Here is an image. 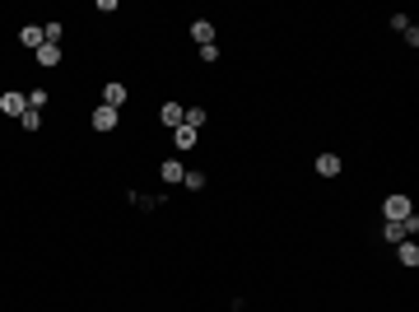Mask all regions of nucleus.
Returning <instances> with one entry per match:
<instances>
[{
	"label": "nucleus",
	"mask_w": 419,
	"mask_h": 312,
	"mask_svg": "<svg viewBox=\"0 0 419 312\" xmlns=\"http://www.w3.org/2000/svg\"><path fill=\"white\" fill-rule=\"evenodd\" d=\"M89 126L108 136V131H117V126H122V112H117V108H103V103H98V108L89 112Z\"/></svg>",
	"instance_id": "nucleus-3"
},
{
	"label": "nucleus",
	"mask_w": 419,
	"mask_h": 312,
	"mask_svg": "<svg viewBox=\"0 0 419 312\" xmlns=\"http://www.w3.org/2000/svg\"><path fill=\"white\" fill-rule=\"evenodd\" d=\"M196 140H201V131H191V126H177V131H172V145H177L182 154H191V149H196Z\"/></svg>",
	"instance_id": "nucleus-9"
},
{
	"label": "nucleus",
	"mask_w": 419,
	"mask_h": 312,
	"mask_svg": "<svg viewBox=\"0 0 419 312\" xmlns=\"http://www.w3.org/2000/svg\"><path fill=\"white\" fill-rule=\"evenodd\" d=\"M182 187H186V191H205V172H201V168H186Z\"/></svg>",
	"instance_id": "nucleus-13"
},
{
	"label": "nucleus",
	"mask_w": 419,
	"mask_h": 312,
	"mask_svg": "<svg viewBox=\"0 0 419 312\" xmlns=\"http://www.w3.org/2000/svg\"><path fill=\"white\" fill-rule=\"evenodd\" d=\"M182 117H186V108H182V103H163V108H158V122H163V126H172V131L182 126Z\"/></svg>",
	"instance_id": "nucleus-12"
},
{
	"label": "nucleus",
	"mask_w": 419,
	"mask_h": 312,
	"mask_svg": "<svg viewBox=\"0 0 419 312\" xmlns=\"http://www.w3.org/2000/svg\"><path fill=\"white\" fill-rule=\"evenodd\" d=\"M42 33H47V42H56V47H61V33H65V24H56V19H51V24H42Z\"/></svg>",
	"instance_id": "nucleus-17"
},
{
	"label": "nucleus",
	"mask_w": 419,
	"mask_h": 312,
	"mask_svg": "<svg viewBox=\"0 0 419 312\" xmlns=\"http://www.w3.org/2000/svg\"><path fill=\"white\" fill-rule=\"evenodd\" d=\"M396 261H401L405 270H415V265H419V243H410V238L396 243Z\"/></svg>",
	"instance_id": "nucleus-10"
},
{
	"label": "nucleus",
	"mask_w": 419,
	"mask_h": 312,
	"mask_svg": "<svg viewBox=\"0 0 419 312\" xmlns=\"http://www.w3.org/2000/svg\"><path fill=\"white\" fill-rule=\"evenodd\" d=\"M205 117H210V112H205V108H186L182 126H191V131H201V126H205Z\"/></svg>",
	"instance_id": "nucleus-15"
},
{
	"label": "nucleus",
	"mask_w": 419,
	"mask_h": 312,
	"mask_svg": "<svg viewBox=\"0 0 419 312\" xmlns=\"http://www.w3.org/2000/svg\"><path fill=\"white\" fill-rule=\"evenodd\" d=\"M33 56H38V65H47V70H51V65H61V56H65V51L56 47V42H42V47L33 51Z\"/></svg>",
	"instance_id": "nucleus-11"
},
{
	"label": "nucleus",
	"mask_w": 419,
	"mask_h": 312,
	"mask_svg": "<svg viewBox=\"0 0 419 312\" xmlns=\"http://www.w3.org/2000/svg\"><path fill=\"white\" fill-rule=\"evenodd\" d=\"M28 108H38V112L47 108V89H28Z\"/></svg>",
	"instance_id": "nucleus-18"
},
{
	"label": "nucleus",
	"mask_w": 419,
	"mask_h": 312,
	"mask_svg": "<svg viewBox=\"0 0 419 312\" xmlns=\"http://www.w3.org/2000/svg\"><path fill=\"white\" fill-rule=\"evenodd\" d=\"M126 94H131V89H126L122 79H108V84H103V108H117V112H122Z\"/></svg>",
	"instance_id": "nucleus-5"
},
{
	"label": "nucleus",
	"mask_w": 419,
	"mask_h": 312,
	"mask_svg": "<svg viewBox=\"0 0 419 312\" xmlns=\"http://www.w3.org/2000/svg\"><path fill=\"white\" fill-rule=\"evenodd\" d=\"M191 42H196V47H210V42H215V24H210V19H196V24H191Z\"/></svg>",
	"instance_id": "nucleus-8"
},
{
	"label": "nucleus",
	"mask_w": 419,
	"mask_h": 312,
	"mask_svg": "<svg viewBox=\"0 0 419 312\" xmlns=\"http://www.w3.org/2000/svg\"><path fill=\"white\" fill-rule=\"evenodd\" d=\"M19 126H24V131H38V126H42V112H38V108H28L24 117H19Z\"/></svg>",
	"instance_id": "nucleus-16"
},
{
	"label": "nucleus",
	"mask_w": 419,
	"mask_h": 312,
	"mask_svg": "<svg viewBox=\"0 0 419 312\" xmlns=\"http://www.w3.org/2000/svg\"><path fill=\"white\" fill-rule=\"evenodd\" d=\"M158 177H163L168 187H182V177H186V163H182V158H163V163H158Z\"/></svg>",
	"instance_id": "nucleus-4"
},
{
	"label": "nucleus",
	"mask_w": 419,
	"mask_h": 312,
	"mask_svg": "<svg viewBox=\"0 0 419 312\" xmlns=\"http://www.w3.org/2000/svg\"><path fill=\"white\" fill-rule=\"evenodd\" d=\"M24 112H28V94H19V89H5V94H0V117H24Z\"/></svg>",
	"instance_id": "nucleus-2"
},
{
	"label": "nucleus",
	"mask_w": 419,
	"mask_h": 312,
	"mask_svg": "<svg viewBox=\"0 0 419 312\" xmlns=\"http://www.w3.org/2000/svg\"><path fill=\"white\" fill-rule=\"evenodd\" d=\"M219 56H224V51H219V42H210V47H201V61H210V65H215Z\"/></svg>",
	"instance_id": "nucleus-19"
},
{
	"label": "nucleus",
	"mask_w": 419,
	"mask_h": 312,
	"mask_svg": "<svg viewBox=\"0 0 419 312\" xmlns=\"http://www.w3.org/2000/svg\"><path fill=\"white\" fill-rule=\"evenodd\" d=\"M382 238H387V243H405V224H391V219H382Z\"/></svg>",
	"instance_id": "nucleus-14"
},
{
	"label": "nucleus",
	"mask_w": 419,
	"mask_h": 312,
	"mask_svg": "<svg viewBox=\"0 0 419 312\" xmlns=\"http://www.w3.org/2000/svg\"><path fill=\"white\" fill-rule=\"evenodd\" d=\"M410 215H415V205H410L405 191H391L387 201H382V219H391V224H405Z\"/></svg>",
	"instance_id": "nucleus-1"
},
{
	"label": "nucleus",
	"mask_w": 419,
	"mask_h": 312,
	"mask_svg": "<svg viewBox=\"0 0 419 312\" xmlns=\"http://www.w3.org/2000/svg\"><path fill=\"white\" fill-rule=\"evenodd\" d=\"M19 42H24V47L28 51H38L47 42V33H42V24H24V28H19Z\"/></svg>",
	"instance_id": "nucleus-6"
},
{
	"label": "nucleus",
	"mask_w": 419,
	"mask_h": 312,
	"mask_svg": "<svg viewBox=\"0 0 419 312\" xmlns=\"http://www.w3.org/2000/svg\"><path fill=\"white\" fill-rule=\"evenodd\" d=\"M312 168H317V177H340V154H317V163H312Z\"/></svg>",
	"instance_id": "nucleus-7"
}]
</instances>
